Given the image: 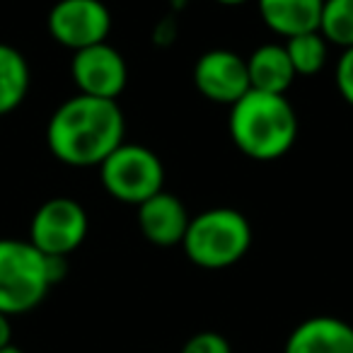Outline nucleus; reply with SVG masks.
Segmentation results:
<instances>
[{
  "label": "nucleus",
  "mask_w": 353,
  "mask_h": 353,
  "mask_svg": "<svg viewBox=\"0 0 353 353\" xmlns=\"http://www.w3.org/2000/svg\"><path fill=\"white\" fill-rule=\"evenodd\" d=\"M123 131L126 121L114 99L75 94L51 114L46 143L63 165L99 167L123 143Z\"/></svg>",
  "instance_id": "1"
},
{
  "label": "nucleus",
  "mask_w": 353,
  "mask_h": 353,
  "mask_svg": "<svg viewBox=\"0 0 353 353\" xmlns=\"http://www.w3.org/2000/svg\"><path fill=\"white\" fill-rule=\"evenodd\" d=\"M230 136L252 160H279L298 138V114L285 94L250 90L230 107Z\"/></svg>",
  "instance_id": "2"
},
{
  "label": "nucleus",
  "mask_w": 353,
  "mask_h": 353,
  "mask_svg": "<svg viewBox=\"0 0 353 353\" xmlns=\"http://www.w3.org/2000/svg\"><path fill=\"white\" fill-rule=\"evenodd\" d=\"M250 245V221L235 208H208L201 216L192 218L182 240L192 264L213 271L237 264Z\"/></svg>",
  "instance_id": "3"
},
{
  "label": "nucleus",
  "mask_w": 353,
  "mask_h": 353,
  "mask_svg": "<svg viewBox=\"0 0 353 353\" xmlns=\"http://www.w3.org/2000/svg\"><path fill=\"white\" fill-rule=\"evenodd\" d=\"M46 254L30 240H0V312L25 314L41 305L51 290Z\"/></svg>",
  "instance_id": "4"
},
{
  "label": "nucleus",
  "mask_w": 353,
  "mask_h": 353,
  "mask_svg": "<svg viewBox=\"0 0 353 353\" xmlns=\"http://www.w3.org/2000/svg\"><path fill=\"white\" fill-rule=\"evenodd\" d=\"M99 179L109 196L117 201L141 206L165 184V167L150 148L136 143H121L107 160L99 165Z\"/></svg>",
  "instance_id": "5"
},
{
  "label": "nucleus",
  "mask_w": 353,
  "mask_h": 353,
  "mask_svg": "<svg viewBox=\"0 0 353 353\" xmlns=\"http://www.w3.org/2000/svg\"><path fill=\"white\" fill-rule=\"evenodd\" d=\"M88 213L73 199H49L37 208L30 225V242L46 256L73 254L88 237Z\"/></svg>",
  "instance_id": "6"
},
{
  "label": "nucleus",
  "mask_w": 353,
  "mask_h": 353,
  "mask_svg": "<svg viewBox=\"0 0 353 353\" xmlns=\"http://www.w3.org/2000/svg\"><path fill=\"white\" fill-rule=\"evenodd\" d=\"M54 41L70 51L104 44L112 30V15L102 0H59L46 17Z\"/></svg>",
  "instance_id": "7"
},
{
  "label": "nucleus",
  "mask_w": 353,
  "mask_h": 353,
  "mask_svg": "<svg viewBox=\"0 0 353 353\" xmlns=\"http://www.w3.org/2000/svg\"><path fill=\"white\" fill-rule=\"evenodd\" d=\"M70 75H73V83L78 85L80 94L97 99H114V102L128 83L126 61L107 41L75 51Z\"/></svg>",
  "instance_id": "8"
},
{
  "label": "nucleus",
  "mask_w": 353,
  "mask_h": 353,
  "mask_svg": "<svg viewBox=\"0 0 353 353\" xmlns=\"http://www.w3.org/2000/svg\"><path fill=\"white\" fill-rule=\"evenodd\" d=\"M194 85L206 99L232 107L252 90L247 59L228 49L206 51L194 65Z\"/></svg>",
  "instance_id": "9"
},
{
  "label": "nucleus",
  "mask_w": 353,
  "mask_h": 353,
  "mask_svg": "<svg viewBox=\"0 0 353 353\" xmlns=\"http://www.w3.org/2000/svg\"><path fill=\"white\" fill-rule=\"evenodd\" d=\"M189 221L192 218L187 213V206L165 189L138 206V228L148 237V242L157 247L182 245Z\"/></svg>",
  "instance_id": "10"
},
{
  "label": "nucleus",
  "mask_w": 353,
  "mask_h": 353,
  "mask_svg": "<svg viewBox=\"0 0 353 353\" xmlns=\"http://www.w3.org/2000/svg\"><path fill=\"white\" fill-rule=\"evenodd\" d=\"M283 353H353V327L329 314L310 317L290 332Z\"/></svg>",
  "instance_id": "11"
},
{
  "label": "nucleus",
  "mask_w": 353,
  "mask_h": 353,
  "mask_svg": "<svg viewBox=\"0 0 353 353\" xmlns=\"http://www.w3.org/2000/svg\"><path fill=\"white\" fill-rule=\"evenodd\" d=\"M264 25L279 37L319 32L324 0H256Z\"/></svg>",
  "instance_id": "12"
},
{
  "label": "nucleus",
  "mask_w": 353,
  "mask_h": 353,
  "mask_svg": "<svg viewBox=\"0 0 353 353\" xmlns=\"http://www.w3.org/2000/svg\"><path fill=\"white\" fill-rule=\"evenodd\" d=\"M247 73L252 90L269 94H285V90L298 78L283 44H264L252 51L247 59Z\"/></svg>",
  "instance_id": "13"
},
{
  "label": "nucleus",
  "mask_w": 353,
  "mask_h": 353,
  "mask_svg": "<svg viewBox=\"0 0 353 353\" xmlns=\"http://www.w3.org/2000/svg\"><path fill=\"white\" fill-rule=\"evenodd\" d=\"M30 63L20 49L0 44V117L12 114L30 92Z\"/></svg>",
  "instance_id": "14"
},
{
  "label": "nucleus",
  "mask_w": 353,
  "mask_h": 353,
  "mask_svg": "<svg viewBox=\"0 0 353 353\" xmlns=\"http://www.w3.org/2000/svg\"><path fill=\"white\" fill-rule=\"evenodd\" d=\"M285 54L293 63L295 75H314L327 63V39L319 32H305V34L285 39Z\"/></svg>",
  "instance_id": "15"
},
{
  "label": "nucleus",
  "mask_w": 353,
  "mask_h": 353,
  "mask_svg": "<svg viewBox=\"0 0 353 353\" xmlns=\"http://www.w3.org/2000/svg\"><path fill=\"white\" fill-rule=\"evenodd\" d=\"M319 34L341 49L353 46V0H324Z\"/></svg>",
  "instance_id": "16"
},
{
  "label": "nucleus",
  "mask_w": 353,
  "mask_h": 353,
  "mask_svg": "<svg viewBox=\"0 0 353 353\" xmlns=\"http://www.w3.org/2000/svg\"><path fill=\"white\" fill-rule=\"evenodd\" d=\"M182 353H232L230 343L218 332H199L182 346Z\"/></svg>",
  "instance_id": "17"
},
{
  "label": "nucleus",
  "mask_w": 353,
  "mask_h": 353,
  "mask_svg": "<svg viewBox=\"0 0 353 353\" xmlns=\"http://www.w3.org/2000/svg\"><path fill=\"white\" fill-rule=\"evenodd\" d=\"M336 88L341 97L353 107V46L343 49L341 59L336 63Z\"/></svg>",
  "instance_id": "18"
},
{
  "label": "nucleus",
  "mask_w": 353,
  "mask_h": 353,
  "mask_svg": "<svg viewBox=\"0 0 353 353\" xmlns=\"http://www.w3.org/2000/svg\"><path fill=\"white\" fill-rule=\"evenodd\" d=\"M10 336H12V327H10V317L0 312V348L10 346Z\"/></svg>",
  "instance_id": "19"
},
{
  "label": "nucleus",
  "mask_w": 353,
  "mask_h": 353,
  "mask_svg": "<svg viewBox=\"0 0 353 353\" xmlns=\"http://www.w3.org/2000/svg\"><path fill=\"white\" fill-rule=\"evenodd\" d=\"M216 3H221V6H242V3H247V0H216Z\"/></svg>",
  "instance_id": "20"
},
{
  "label": "nucleus",
  "mask_w": 353,
  "mask_h": 353,
  "mask_svg": "<svg viewBox=\"0 0 353 353\" xmlns=\"http://www.w3.org/2000/svg\"><path fill=\"white\" fill-rule=\"evenodd\" d=\"M0 353H25V351H22V348H17V346H12V343H10V346L0 348Z\"/></svg>",
  "instance_id": "21"
}]
</instances>
